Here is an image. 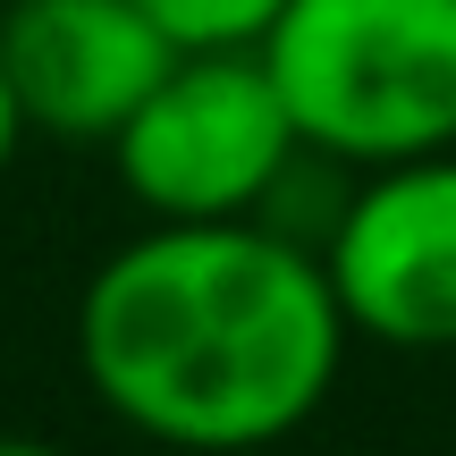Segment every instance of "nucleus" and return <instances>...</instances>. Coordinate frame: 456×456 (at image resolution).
Returning a JSON list of instances; mask_svg holds the SVG:
<instances>
[{"mask_svg": "<svg viewBox=\"0 0 456 456\" xmlns=\"http://www.w3.org/2000/svg\"><path fill=\"white\" fill-rule=\"evenodd\" d=\"M330 262L271 220H152L77 296L85 389L186 456L279 448L346 372Z\"/></svg>", "mask_w": 456, "mask_h": 456, "instance_id": "nucleus-1", "label": "nucleus"}, {"mask_svg": "<svg viewBox=\"0 0 456 456\" xmlns=\"http://www.w3.org/2000/svg\"><path fill=\"white\" fill-rule=\"evenodd\" d=\"M262 60L322 161L456 152V0H288Z\"/></svg>", "mask_w": 456, "mask_h": 456, "instance_id": "nucleus-2", "label": "nucleus"}, {"mask_svg": "<svg viewBox=\"0 0 456 456\" xmlns=\"http://www.w3.org/2000/svg\"><path fill=\"white\" fill-rule=\"evenodd\" d=\"M296 152L305 135L262 43L178 51L169 77L144 94V110L110 135L118 186L152 220H262Z\"/></svg>", "mask_w": 456, "mask_h": 456, "instance_id": "nucleus-3", "label": "nucleus"}, {"mask_svg": "<svg viewBox=\"0 0 456 456\" xmlns=\"http://www.w3.org/2000/svg\"><path fill=\"white\" fill-rule=\"evenodd\" d=\"M322 262L355 338L397 355H456V152L372 169L338 203Z\"/></svg>", "mask_w": 456, "mask_h": 456, "instance_id": "nucleus-4", "label": "nucleus"}, {"mask_svg": "<svg viewBox=\"0 0 456 456\" xmlns=\"http://www.w3.org/2000/svg\"><path fill=\"white\" fill-rule=\"evenodd\" d=\"M178 51L186 43L144 0H9L0 9V68L26 110V135H60V144H110Z\"/></svg>", "mask_w": 456, "mask_h": 456, "instance_id": "nucleus-5", "label": "nucleus"}, {"mask_svg": "<svg viewBox=\"0 0 456 456\" xmlns=\"http://www.w3.org/2000/svg\"><path fill=\"white\" fill-rule=\"evenodd\" d=\"M144 9L195 51V43H262L288 0H144Z\"/></svg>", "mask_w": 456, "mask_h": 456, "instance_id": "nucleus-6", "label": "nucleus"}, {"mask_svg": "<svg viewBox=\"0 0 456 456\" xmlns=\"http://www.w3.org/2000/svg\"><path fill=\"white\" fill-rule=\"evenodd\" d=\"M17 144H26V110H17V94H9V68H0V178H9Z\"/></svg>", "mask_w": 456, "mask_h": 456, "instance_id": "nucleus-7", "label": "nucleus"}, {"mask_svg": "<svg viewBox=\"0 0 456 456\" xmlns=\"http://www.w3.org/2000/svg\"><path fill=\"white\" fill-rule=\"evenodd\" d=\"M0 456H68V448H51V440H0Z\"/></svg>", "mask_w": 456, "mask_h": 456, "instance_id": "nucleus-8", "label": "nucleus"}]
</instances>
